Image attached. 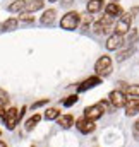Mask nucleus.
Returning a JSON list of instances; mask_svg holds the SVG:
<instances>
[{
    "mask_svg": "<svg viewBox=\"0 0 139 147\" xmlns=\"http://www.w3.org/2000/svg\"><path fill=\"white\" fill-rule=\"evenodd\" d=\"M19 120H21V113H19L17 108H9V110L5 111L3 121H5V125H7V128H9V130H14Z\"/></svg>",
    "mask_w": 139,
    "mask_h": 147,
    "instance_id": "20e7f679",
    "label": "nucleus"
},
{
    "mask_svg": "<svg viewBox=\"0 0 139 147\" xmlns=\"http://www.w3.org/2000/svg\"><path fill=\"white\" fill-rule=\"evenodd\" d=\"M0 134H2V132H0Z\"/></svg>",
    "mask_w": 139,
    "mask_h": 147,
    "instance_id": "473e14b6",
    "label": "nucleus"
},
{
    "mask_svg": "<svg viewBox=\"0 0 139 147\" xmlns=\"http://www.w3.org/2000/svg\"><path fill=\"white\" fill-rule=\"evenodd\" d=\"M77 94H74V96H69L67 99H64V106H72V105H76L77 103Z\"/></svg>",
    "mask_w": 139,
    "mask_h": 147,
    "instance_id": "4be33fe9",
    "label": "nucleus"
},
{
    "mask_svg": "<svg viewBox=\"0 0 139 147\" xmlns=\"http://www.w3.org/2000/svg\"><path fill=\"white\" fill-rule=\"evenodd\" d=\"M103 111H105V106L102 103H98V105H93V106H88L86 110H84V116L88 118V120H98V118H102L103 116Z\"/></svg>",
    "mask_w": 139,
    "mask_h": 147,
    "instance_id": "39448f33",
    "label": "nucleus"
},
{
    "mask_svg": "<svg viewBox=\"0 0 139 147\" xmlns=\"http://www.w3.org/2000/svg\"><path fill=\"white\" fill-rule=\"evenodd\" d=\"M59 125L62 128H70L74 125V116L72 115H64V116H59Z\"/></svg>",
    "mask_w": 139,
    "mask_h": 147,
    "instance_id": "dca6fc26",
    "label": "nucleus"
},
{
    "mask_svg": "<svg viewBox=\"0 0 139 147\" xmlns=\"http://www.w3.org/2000/svg\"><path fill=\"white\" fill-rule=\"evenodd\" d=\"M0 147H7V144H5L3 140H0Z\"/></svg>",
    "mask_w": 139,
    "mask_h": 147,
    "instance_id": "7c9ffc66",
    "label": "nucleus"
},
{
    "mask_svg": "<svg viewBox=\"0 0 139 147\" xmlns=\"http://www.w3.org/2000/svg\"><path fill=\"white\" fill-rule=\"evenodd\" d=\"M40 120H41V116H40V115L31 116V118L28 120V123H26V130H33V128H35V125H38V123H40Z\"/></svg>",
    "mask_w": 139,
    "mask_h": 147,
    "instance_id": "412c9836",
    "label": "nucleus"
},
{
    "mask_svg": "<svg viewBox=\"0 0 139 147\" xmlns=\"http://www.w3.org/2000/svg\"><path fill=\"white\" fill-rule=\"evenodd\" d=\"M102 7H103V0H89L86 5V10L88 14H96L102 10Z\"/></svg>",
    "mask_w": 139,
    "mask_h": 147,
    "instance_id": "f8f14e48",
    "label": "nucleus"
},
{
    "mask_svg": "<svg viewBox=\"0 0 139 147\" xmlns=\"http://www.w3.org/2000/svg\"><path fill=\"white\" fill-rule=\"evenodd\" d=\"M43 3H45L43 0H31V2L26 5V10H28V12H35V10H40V9L43 7Z\"/></svg>",
    "mask_w": 139,
    "mask_h": 147,
    "instance_id": "a211bd4d",
    "label": "nucleus"
},
{
    "mask_svg": "<svg viewBox=\"0 0 139 147\" xmlns=\"http://www.w3.org/2000/svg\"><path fill=\"white\" fill-rule=\"evenodd\" d=\"M46 103H48V98H46V99H41V101L33 103V108H40V106H43V105H46Z\"/></svg>",
    "mask_w": 139,
    "mask_h": 147,
    "instance_id": "393cba45",
    "label": "nucleus"
},
{
    "mask_svg": "<svg viewBox=\"0 0 139 147\" xmlns=\"http://www.w3.org/2000/svg\"><path fill=\"white\" fill-rule=\"evenodd\" d=\"M5 116V108H3V105H0V118H3Z\"/></svg>",
    "mask_w": 139,
    "mask_h": 147,
    "instance_id": "cd10ccee",
    "label": "nucleus"
},
{
    "mask_svg": "<svg viewBox=\"0 0 139 147\" xmlns=\"http://www.w3.org/2000/svg\"><path fill=\"white\" fill-rule=\"evenodd\" d=\"M105 10H106V14H108V16H112V17H115V16H122V14H124L122 7H120L119 3H108Z\"/></svg>",
    "mask_w": 139,
    "mask_h": 147,
    "instance_id": "4468645a",
    "label": "nucleus"
},
{
    "mask_svg": "<svg viewBox=\"0 0 139 147\" xmlns=\"http://www.w3.org/2000/svg\"><path fill=\"white\" fill-rule=\"evenodd\" d=\"M108 99H110V103H112L113 108H122L127 103V98H125L124 91H112L110 96H108Z\"/></svg>",
    "mask_w": 139,
    "mask_h": 147,
    "instance_id": "423d86ee",
    "label": "nucleus"
},
{
    "mask_svg": "<svg viewBox=\"0 0 139 147\" xmlns=\"http://www.w3.org/2000/svg\"><path fill=\"white\" fill-rule=\"evenodd\" d=\"M21 21H26V22H31V21H33V16H29V14H22V16H21Z\"/></svg>",
    "mask_w": 139,
    "mask_h": 147,
    "instance_id": "bb28decb",
    "label": "nucleus"
},
{
    "mask_svg": "<svg viewBox=\"0 0 139 147\" xmlns=\"http://www.w3.org/2000/svg\"><path fill=\"white\" fill-rule=\"evenodd\" d=\"M62 3H64V5H70V3H72V0H62Z\"/></svg>",
    "mask_w": 139,
    "mask_h": 147,
    "instance_id": "c756f323",
    "label": "nucleus"
},
{
    "mask_svg": "<svg viewBox=\"0 0 139 147\" xmlns=\"http://www.w3.org/2000/svg\"><path fill=\"white\" fill-rule=\"evenodd\" d=\"M138 113H139V99L138 98L127 99V103H125V115L127 116H134Z\"/></svg>",
    "mask_w": 139,
    "mask_h": 147,
    "instance_id": "9b49d317",
    "label": "nucleus"
},
{
    "mask_svg": "<svg viewBox=\"0 0 139 147\" xmlns=\"http://www.w3.org/2000/svg\"><path fill=\"white\" fill-rule=\"evenodd\" d=\"M122 43H124V38L122 34H112V36L106 39V50H110V51H115V50H119L120 46H122Z\"/></svg>",
    "mask_w": 139,
    "mask_h": 147,
    "instance_id": "1a4fd4ad",
    "label": "nucleus"
},
{
    "mask_svg": "<svg viewBox=\"0 0 139 147\" xmlns=\"http://www.w3.org/2000/svg\"><path fill=\"white\" fill-rule=\"evenodd\" d=\"M95 70H96L98 75H103V77L110 75V72H112V58L106 57V55L100 57L96 60V63H95Z\"/></svg>",
    "mask_w": 139,
    "mask_h": 147,
    "instance_id": "f03ea898",
    "label": "nucleus"
},
{
    "mask_svg": "<svg viewBox=\"0 0 139 147\" xmlns=\"http://www.w3.org/2000/svg\"><path fill=\"white\" fill-rule=\"evenodd\" d=\"M7 103H9V94H7L3 89H0V105H3V106H5Z\"/></svg>",
    "mask_w": 139,
    "mask_h": 147,
    "instance_id": "5701e85b",
    "label": "nucleus"
},
{
    "mask_svg": "<svg viewBox=\"0 0 139 147\" xmlns=\"http://www.w3.org/2000/svg\"><path fill=\"white\" fill-rule=\"evenodd\" d=\"M89 22H91V17H86V19H84V26H88Z\"/></svg>",
    "mask_w": 139,
    "mask_h": 147,
    "instance_id": "c85d7f7f",
    "label": "nucleus"
},
{
    "mask_svg": "<svg viewBox=\"0 0 139 147\" xmlns=\"http://www.w3.org/2000/svg\"><path fill=\"white\" fill-rule=\"evenodd\" d=\"M131 53H132V50H127V51H122V53L119 55V60H124V58H127V57H129Z\"/></svg>",
    "mask_w": 139,
    "mask_h": 147,
    "instance_id": "a878e982",
    "label": "nucleus"
},
{
    "mask_svg": "<svg viewBox=\"0 0 139 147\" xmlns=\"http://www.w3.org/2000/svg\"><path fill=\"white\" fill-rule=\"evenodd\" d=\"M17 28V19H7L3 24H2V29L3 31H14Z\"/></svg>",
    "mask_w": 139,
    "mask_h": 147,
    "instance_id": "6ab92c4d",
    "label": "nucleus"
},
{
    "mask_svg": "<svg viewBox=\"0 0 139 147\" xmlns=\"http://www.w3.org/2000/svg\"><path fill=\"white\" fill-rule=\"evenodd\" d=\"M45 120H48V121H52V120H59V116H60V111L57 110V108H50V110L45 111Z\"/></svg>",
    "mask_w": 139,
    "mask_h": 147,
    "instance_id": "f3484780",
    "label": "nucleus"
},
{
    "mask_svg": "<svg viewBox=\"0 0 139 147\" xmlns=\"http://www.w3.org/2000/svg\"><path fill=\"white\" fill-rule=\"evenodd\" d=\"M50 2H57V0H50Z\"/></svg>",
    "mask_w": 139,
    "mask_h": 147,
    "instance_id": "2f4dec72",
    "label": "nucleus"
},
{
    "mask_svg": "<svg viewBox=\"0 0 139 147\" xmlns=\"http://www.w3.org/2000/svg\"><path fill=\"white\" fill-rule=\"evenodd\" d=\"M124 92H125L127 96H132V98H139V84H138V86H127V87L124 89Z\"/></svg>",
    "mask_w": 139,
    "mask_h": 147,
    "instance_id": "aec40b11",
    "label": "nucleus"
},
{
    "mask_svg": "<svg viewBox=\"0 0 139 147\" xmlns=\"http://www.w3.org/2000/svg\"><path fill=\"white\" fill-rule=\"evenodd\" d=\"M76 127H77V130H79L81 134H91V132L96 128L95 121H93V120H88L86 116H84V118L76 120Z\"/></svg>",
    "mask_w": 139,
    "mask_h": 147,
    "instance_id": "0eeeda50",
    "label": "nucleus"
},
{
    "mask_svg": "<svg viewBox=\"0 0 139 147\" xmlns=\"http://www.w3.org/2000/svg\"><path fill=\"white\" fill-rule=\"evenodd\" d=\"M79 24H81V14L76 12V10L67 12V14L62 17V21H60V28L65 29V31H74V29H77Z\"/></svg>",
    "mask_w": 139,
    "mask_h": 147,
    "instance_id": "f257e3e1",
    "label": "nucleus"
},
{
    "mask_svg": "<svg viewBox=\"0 0 139 147\" xmlns=\"http://www.w3.org/2000/svg\"><path fill=\"white\" fill-rule=\"evenodd\" d=\"M132 134H134V137L139 140V120L134 123V127H132Z\"/></svg>",
    "mask_w": 139,
    "mask_h": 147,
    "instance_id": "b1692460",
    "label": "nucleus"
},
{
    "mask_svg": "<svg viewBox=\"0 0 139 147\" xmlns=\"http://www.w3.org/2000/svg\"><path fill=\"white\" fill-rule=\"evenodd\" d=\"M55 16H57V12H55L53 9L45 10V12H43V16H41V24H43V26H50V24L55 21Z\"/></svg>",
    "mask_w": 139,
    "mask_h": 147,
    "instance_id": "ddd939ff",
    "label": "nucleus"
},
{
    "mask_svg": "<svg viewBox=\"0 0 139 147\" xmlns=\"http://www.w3.org/2000/svg\"><path fill=\"white\" fill-rule=\"evenodd\" d=\"M98 84H102V79H100V75H95V77L86 79V80L77 87V91H79V92H84V91H88V89H91V87H96Z\"/></svg>",
    "mask_w": 139,
    "mask_h": 147,
    "instance_id": "9d476101",
    "label": "nucleus"
},
{
    "mask_svg": "<svg viewBox=\"0 0 139 147\" xmlns=\"http://www.w3.org/2000/svg\"><path fill=\"white\" fill-rule=\"evenodd\" d=\"M131 22H132V16H131V14H122L120 19H119L117 24H115V33L124 36L125 33H129V29H131Z\"/></svg>",
    "mask_w": 139,
    "mask_h": 147,
    "instance_id": "7ed1b4c3",
    "label": "nucleus"
},
{
    "mask_svg": "<svg viewBox=\"0 0 139 147\" xmlns=\"http://www.w3.org/2000/svg\"><path fill=\"white\" fill-rule=\"evenodd\" d=\"M26 5H28L26 0H16L9 5V10L10 12H22V10H26Z\"/></svg>",
    "mask_w": 139,
    "mask_h": 147,
    "instance_id": "2eb2a0df",
    "label": "nucleus"
},
{
    "mask_svg": "<svg viewBox=\"0 0 139 147\" xmlns=\"http://www.w3.org/2000/svg\"><path fill=\"white\" fill-rule=\"evenodd\" d=\"M110 24H112V16H105V17H102L98 22H95V26H93V29H95V33L96 34H102V33H105L108 28H110Z\"/></svg>",
    "mask_w": 139,
    "mask_h": 147,
    "instance_id": "6e6552de",
    "label": "nucleus"
}]
</instances>
